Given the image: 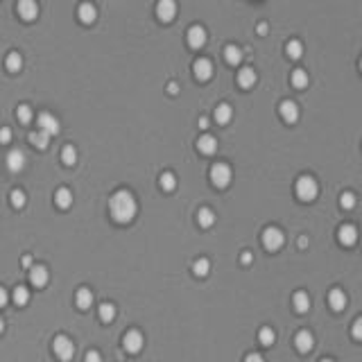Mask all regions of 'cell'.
<instances>
[{"instance_id":"obj_1","label":"cell","mask_w":362,"mask_h":362,"mask_svg":"<svg viewBox=\"0 0 362 362\" xmlns=\"http://www.w3.org/2000/svg\"><path fill=\"white\" fill-rule=\"evenodd\" d=\"M136 199H134L132 192L127 190H118L113 197L109 199V213L113 217L118 224H127V222H132L134 217H136Z\"/></svg>"},{"instance_id":"obj_2","label":"cell","mask_w":362,"mask_h":362,"mask_svg":"<svg viewBox=\"0 0 362 362\" xmlns=\"http://www.w3.org/2000/svg\"><path fill=\"white\" fill-rule=\"evenodd\" d=\"M317 192H319V186H317V181L312 179V177H308V175L299 177V181H297V197L299 199L312 202L317 197Z\"/></svg>"},{"instance_id":"obj_3","label":"cell","mask_w":362,"mask_h":362,"mask_svg":"<svg viewBox=\"0 0 362 362\" xmlns=\"http://www.w3.org/2000/svg\"><path fill=\"white\" fill-rule=\"evenodd\" d=\"M283 243H286V235H283L281 229H276V226H269V229H265L263 233V245L267 252H278V249L283 247Z\"/></svg>"},{"instance_id":"obj_4","label":"cell","mask_w":362,"mask_h":362,"mask_svg":"<svg viewBox=\"0 0 362 362\" xmlns=\"http://www.w3.org/2000/svg\"><path fill=\"white\" fill-rule=\"evenodd\" d=\"M52 349H55L57 358L64 360V362H68L72 355H75V344H72L68 337H64V335L55 337V342H52Z\"/></svg>"},{"instance_id":"obj_5","label":"cell","mask_w":362,"mask_h":362,"mask_svg":"<svg viewBox=\"0 0 362 362\" xmlns=\"http://www.w3.org/2000/svg\"><path fill=\"white\" fill-rule=\"evenodd\" d=\"M211 181L215 183L217 188H226L231 183V168L226 163H215L211 168Z\"/></svg>"},{"instance_id":"obj_6","label":"cell","mask_w":362,"mask_h":362,"mask_svg":"<svg viewBox=\"0 0 362 362\" xmlns=\"http://www.w3.org/2000/svg\"><path fill=\"white\" fill-rule=\"evenodd\" d=\"M36 125H38V132L48 134V136H55V134H59V120H57L52 113H48V111L38 113Z\"/></svg>"},{"instance_id":"obj_7","label":"cell","mask_w":362,"mask_h":362,"mask_svg":"<svg viewBox=\"0 0 362 362\" xmlns=\"http://www.w3.org/2000/svg\"><path fill=\"white\" fill-rule=\"evenodd\" d=\"M156 14L163 23H170L177 16V3L175 0H158L156 5Z\"/></svg>"},{"instance_id":"obj_8","label":"cell","mask_w":362,"mask_h":362,"mask_svg":"<svg viewBox=\"0 0 362 362\" xmlns=\"http://www.w3.org/2000/svg\"><path fill=\"white\" fill-rule=\"evenodd\" d=\"M186 36H188V46L195 48V50H199V48L206 46V30L202 25H192Z\"/></svg>"},{"instance_id":"obj_9","label":"cell","mask_w":362,"mask_h":362,"mask_svg":"<svg viewBox=\"0 0 362 362\" xmlns=\"http://www.w3.org/2000/svg\"><path fill=\"white\" fill-rule=\"evenodd\" d=\"M18 16H21L23 21H34L38 16L36 0H18Z\"/></svg>"},{"instance_id":"obj_10","label":"cell","mask_w":362,"mask_h":362,"mask_svg":"<svg viewBox=\"0 0 362 362\" xmlns=\"http://www.w3.org/2000/svg\"><path fill=\"white\" fill-rule=\"evenodd\" d=\"M123 346L129 351V353H138L143 349V335L138 331H129L123 340Z\"/></svg>"},{"instance_id":"obj_11","label":"cell","mask_w":362,"mask_h":362,"mask_svg":"<svg viewBox=\"0 0 362 362\" xmlns=\"http://www.w3.org/2000/svg\"><path fill=\"white\" fill-rule=\"evenodd\" d=\"M294 344H297V349L301 351V353H308V351H312V346H315V337H312L310 331H299L297 337H294Z\"/></svg>"},{"instance_id":"obj_12","label":"cell","mask_w":362,"mask_h":362,"mask_svg":"<svg viewBox=\"0 0 362 362\" xmlns=\"http://www.w3.org/2000/svg\"><path fill=\"white\" fill-rule=\"evenodd\" d=\"M192 70H195V77L199 82H206L213 77V64H211L209 59H197L195 66H192Z\"/></svg>"},{"instance_id":"obj_13","label":"cell","mask_w":362,"mask_h":362,"mask_svg":"<svg viewBox=\"0 0 362 362\" xmlns=\"http://www.w3.org/2000/svg\"><path fill=\"white\" fill-rule=\"evenodd\" d=\"M48 269L43 267V265H34V267L30 269V281L34 288H46L48 286Z\"/></svg>"},{"instance_id":"obj_14","label":"cell","mask_w":362,"mask_h":362,"mask_svg":"<svg viewBox=\"0 0 362 362\" xmlns=\"http://www.w3.org/2000/svg\"><path fill=\"white\" fill-rule=\"evenodd\" d=\"M7 168L12 172H21L23 168H25V154H23L21 149H12V152L7 154Z\"/></svg>"},{"instance_id":"obj_15","label":"cell","mask_w":362,"mask_h":362,"mask_svg":"<svg viewBox=\"0 0 362 362\" xmlns=\"http://www.w3.org/2000/svg\"><path fill=\"white\" fill-rule=\"evenodd\" d=\"M77 16H79L82 23L91 25V23L98 18V9H95V5H91V3H82L79 9H77Z\"/></svg>"},{"instance_id":"obj_16","label":"cell","mask_w":362,"mask_h":362,"mask_svg":"<svg viewBox=\"0 0 362 362\" xmlns=\"http://www.w3.org/2000/svg\"><path fill=\"white\" fill-rule=\"evenodd\" d=\"M278 111H281V115H283V120H286V123H297V120H299V107L292 102V100L281 102Z\"/></svg>"},{"instance_id":"obj_17","label":"cell","mask_w":362,"mask_h":362,"mask_svg":"<svg viewBox=\"0 0 362 362\" xmlns=\"http://www.w3.org/2000/svg\"><path fill=\"white\" fill-rule=\"evenodd\" d=\"M328 303H331L333 310H344V306H346V294L342 292L340 288H333L331 292H328Z\"/></svg>"},{"instance_id":"obj_18","label":"cell","mask_w":362,"mask_h":362,"mask_svg":"<svg viewBox=\"0 0 362 362\" xmlns=\"http://www.w3.org/2000/svg\"><path fill=\"white\" fill-rule=\"evenodd\" d=\"M75 303L79 310H89L91 303H93V292H91L89 288H79L75 294Z\"/></svg>"},{"instance_id":"obj_19","label":"cell","mask_w":362,"mask_h":362,"mask_svg":"<svg viewBox=\"0 0 362 362\" xmlns=\"http://www.w3.org/2000/svg\"><path fill=\"white\" fill-rule=\"evenodd\" d=\"M355 240H358V231H355V226L351 224H344L340 229V243L346 245V247H353Z\"/></svg>"},{"instance_id":"obj_20","label":"cell","mask_w":362,"mask_h":362,"mask_svg":"<svg viewBox=\"0 0 362 362\" xmlns=\"http://www.w3.org/2000/svg\"><path fill=\"white\" fill-rule=\"evenodd\" d=\"M197 149H199L202 154H213L217 149V141L211 134H204V136H199V141H197Z\"/></svg>"},{"instance_id":"obj_21","label":"cell","mask_w":362,"mask_h":362,"mask_svg":"<svg viewBox=\"0 0 362 362\" xmlns=\"http://www.w3.org/2000/svg\"><path fill=\"white\" fill-rule=\"evenodd\" d=\"M292 306H294V310L303 315V312H308V308H310V297L299 290V292L294 294V299H292Z\"/></svg>"},{"instance_id":"obj_22","label":"cell","mask_w":362,"mask_h":362,"mask_svg":"<svg viewBox=\"0 0 362 362\" xmlns=\"http://www.w3.org/2000/svg\"><path fill=\"white\" fill-rule=\"evenodd\" d=\"M55 204L59 206V209H68L72 204V192L68 188H59V190L55 192Z\"/></svg>"},{"instance_id":"obj_23","label":"cell","mask_w":362,"mask_h":362,"mask_svg":"<svg viewBox=\"0 0 362 362\" xmlns=\"http://www.w3.org/2000/svg\"><path fill=\"white\" fill-rule=\"evenodd\" d=\"M238 84L243 86V89H249V86L256 84V72L254 68H243L238 72Z\"/></svg>"},{"instance_id":"obj_24","label":"cell","mask_w":362,"mask_h":362,"mask_svg":"<svg viewBox=\"0 0 362 362\" xmlns=\"http://www.w3.org/2000/svg\"><path fill=\"white\" fill-rule=\"evenodd\" d=\"M231 118H233V109H231L229 104H220V107L215 109V120H217L220 125L231 123Z\"/></svg>"},{"instance_id":"obj_25","label":"cell","mask_w":362,"mask_h":362,"mask_svg":"<svg viewBox=\"0 0 362 362\" xmlns=\"http://www.w3.org/2000/svg\"><path fill=\"white\" fill-rule=\"evenodd\" d=\"M224 57H226V61H229L231 66H238L240 61H243V50H240L238 46H226Z\"/></svg>"},{"instance_id":"obj_26","label":"cell","mask_w":362,"mask_h":362,"mask_svg":"<svg viewBox=\"0 0 362 362\" xmlns=\"http://www.w3.org/2000/svg\"><path fill=\"white\" fill-rule=\"evenodd\" d=\"M197 222H199V226H204V229H211L215 222V213L211 209H199V213H197Z\"/></svg>"},{"instance_id":"obj_27","label":"cell","mask_w":362,"mask_h":362,"mask_svg":"<svg viewBox=\"0 0 362 362\" xmlns=\"http://www.w3.org/2000/svg\"><path fill=\"white\" fill-rule=\"evenodd\" d=\"M5 66H7L9 72H18L23 68V57L18 55V52H9L7 55V61H5Z\"/></svg>"},{"instance_id":"obj_28","label":"cell","mask_w":362,"mask_h":362,"mask_svg":"<svg viewBox=\"0 0 362 362\" xmlns=\"http://www.w3.org/2000/svg\"><path fill=\"white\" fill-rule=\"evenodd\" d=\"M12 294H14V303H16V306H27V301H30V290L23 286H18Z\"/></svg>"},{"instance_id":"obj_29","label":"cell","mask_w":362,"mask_h":362,"mask_svg":"<svg viewBox=\"0 0 362 362\" xmlns=\"http://www.w3.org/2000/svg\"><path fill=\"white\" fill-rule=\"evenodd\" d=\"M258 340H260V344H263V346H272L274 340H276V333H274L269 326H265V328H260Z\"/></svg>"},{"instance_id":"obj_30","label":"cell","mask_w":362,"mask_h":362,"mask_svg":"<svg viewBox=\"0 0 362 362\" xmlns=\"http://www.w3.org/2000/svg\"><path fill=\"white\" fill-rule=\"evenodd\" d=\"M292 86H297V89H303V86H308V72L303 70V68H297L292 72Z\"/></svg>"},{"instance_id":"obj_31","label":"cell","mask_w":362,"mask_h":362,"mask_svg":"<svg viewBox=\"0 0 362 362\" xmlns=\"http://www.w3.org/2000/svg\"><path fill=\"white\" fill-rule=\"evenodd\" d=\"M158 183H161V188H163V190L172 192V190L177 188V177L172 175V172H163V175H161V179H158Z\"/></svg>"},{"instance_id":"obj_32","label":"cell","mask_w":362,"mask_h":362,"mask_svg":"<svg viewBox=\"0 0 362 362\" xmlns=\"http://www.w3.org/2000/svg\"><path fill=\"white\" fill-rule=\"evenodd\" d=\"M61 161H64L66 166H75L77 163V149L72 147V145H66V147L61 149Z\"/></svg>"},{"instance_id":"obj_33","label":"cell","mask_w":362,"mask_h":362,"mask_svg":"<svg viewBox=\"0 0 362 362\" xmlns=\"http://www.w3.org/2000/svg\"><path fill=\"white\" fill-rule=\"evenodd\" d=\"M100 319L102 321H113L115 319V306L113 303H102V306H100Z\"/></svg>"},{"instance_id":"obj_34","label":"cell","mask_w":362,"mask_h":362,"mask_svg":"<svg viewBox=\"0 0 362 362\" xmlns=\"http://www.w3.org/2000/svg\"><path fill=\"white\" fill-rule=\"evenodd\" d=\"M30 141H32V145H36L38 149H46L48 143H50V136H48V134H43V132H34L30 136Z\"/></svg>"},{"instance_id":"obj_35","label":"cell","mask_w":362,"mask_h":362,"mask_svg":"<svg viewBox=\"0 0 362 362\" xmlns=\"http://www.w3.org/2000/svg\"><path fill=\"white\" fill-rule=\"evenodd\" d=\"M192 272L197 274V276H206V274L211 272V263L206 258H199L195 260V265H192Z\"/></svg>"},{"instance_id":"obj_36","label":"cell","mask_w":362,"mask_h":362,"mask_svg":"<svg viewBox=\"0 0 362 362\" xmlns=\"http://www.w3.org/2000/svg\"><path fill=\"white\" fill-rule=\"evenodd\" d=\"M286 50H288V55L292 57V59H299V57L303 55V46H301V41H290L288 46H286Z\"/></svg>"},{"instance_id":"obj_37","label":"cell","mask_w":362,"mask_h":362,"mask_svg":"<svg viewBox=\"0 0 362 362\" xmlns=\"http://www.w3.org/2000/svg\"><path fill=\"white\" fill-rule=\"evenodd\" d=\"M16 118L21 120L23 125H27L32 120V107L30 104H21V107H18V111H16Z\"/></svg>"},{"instance_id":"obj_38","label":"cell","mask_w":362,"mask_h":362,"mask_svg":"<svg viewBox=\"0 0 362 362\" xmlns=\"http://www.w3.org/2000/svg\"><path fill=\"white\" fill-rule=\"evenodd\" d=\"M12 206H14V209H23V206H25V192H23V190H14L12 192Z\"/></svg>"},{"instance_id":"obj_39","label":"cell","mask_w":362,"mask_h":362,"mask_svg":"<svg viewBox=\"0 0 362 362\" xmlns=\"http://www.w3.org/2000/svg\"><path fill=\"white\" fill-rule=\"evenodd\" d=\"M340 204L344 206V209H353V206H355V195H351V192H344V195L340 197Z\"/></svg>"},{"instance_id":"obj_40","label":"cell","mask_w":362,"mask_h":362,"mask_svg":"<svg viewBox=\"0 0 362 362\" xmlns=\"http://www.w3.org/2000/svg\"><path fill=\"white\" fill-rule=\"evenodd\" d=\"M9 141H12V129H9V127H3V129H0V143H9Z\"/></svg>"},{"instance_id":"obj_41","label":"cell","mask_w":362,"mask_h":362,"mask_svg":"<svg viewBox=\"0 0 362 362\" xmlns=\"http://www.w3.org/2000/svg\"><path fill=\"white\" fill-rule=\"evenodd\" d=\"M86 362H102V358H100L98 351H89L86 353Z\"/></svg>"},{"instance_id":"obj_42","label":"cell","mask_w":362,"mask_h":362,"mask_svg":"<svg viewBox=\"0 0 362 362\" xmlns=\"http://www.w3.org/2000/svg\"><path fill=\"white\" fill-rule=\"evenodd\" d=\"M353 337L355 340H360L362 337V321L360 319H355V324H353Z\"/></svg>"},{"instance_id":"obj_43","label":"cell","mask_w":362,"mask_h":362,"mask_svg":"<svg viewBox=\"0 0 362 362\" xmlns=\"http://www.w3.org/2000/svg\"><path fill=\"white\" fill-rule=\"evenodd\" d=\"M7 301H9L7 290H5V288H0V308H3V306H7Z\"/></svg>"},{"instance_id":"obj_44","label":"cell","mask_w":362,"mask_h":362,"mask_svg":"<svg viewBox=\"0 0 362 362\" xmlns=\"http://www.w3.org/2000/svg\"><path fill=\"white\" fill-rule=\"evenodd\" d=\"M245 362H265V360H263V355H260V353H249Z\"/></svg>"},{"instance_id":"obj_45","label":"cell","mask_w":362,"mask_h":362,"mask_svg":"<svg viewBox=\"0 0 362 362\" xmlns=\"http://www.w3.org/2000/svg\"><path fill=\"white\" fill-rule=\"evenodd\" d=\"M240 260H243V265H249V263H252V254H249V252H243Z\"/></svg>"},{"instance_id":"obj_46","label":"cell","mask_w":362,"mask_h":362,"mask_svg":"<svg viewBox=\"0 0 362 362\" xmlns=\"http://www.w3.org/2000/svg\"><path fill=\"white\" fill-rule=\"evenodd\" d=\"M168 91H170V93L175 95V93H179V86H177L175 82H170V84H168Z\"/></svg>"},{"instance_id":"obj_47","label":"cell","mask_w":362,"mask_h":362,"mask_svg":"<svg viewBox=\"0 0 362 362\" xmlns=\"http://www.w3.org/2000/svg\"><path fill=\"white\" fill-rule=\"evenodd\" d=\"M23 265H25V267H32V258H30V256H25V258H23Z\"/></svg>"},{"instance_id":"obj_48","label":"cell","mask_w":362,"mask_h":362,"mask_svg":"<svg viewBox=\"0 0 362 362\" xmlns=\"http://www.w3.org/2000/svg\"><path fill=\"white\" fill-rule=\"evenodd\" d=\"M199 127L206 129V127H209V120H206V118H199Z\"/></svg>"},{"instance_id":"obj_49","label":"cell","mask_w":362,"mask_h":362,"mask_svg":"<svg viewBox=\"0 0 362 362\" xmlns=\"http://www.w3.org/2000/svg\"><path fill=\"white\" fill-rule=\"evenodd\" d=\"M258 32H260V34H265V32H267V25H265V23H260V25H258Z\"/></svg>"},{"instance_id":"obj_50","label":"cell","mask_w":362,"mask_h":362,"mask_svg":"<svg viewBox=\"0 0 362 362\" xmlns=\"http://www.w3.org/2000/svg\"><path fill=\"white\" fill-rule=\"evenodd\" d=\"M3 331H5V321L0 319V335H3Z\"/></svg>"},{"instance_id":"obj_51","label":"cell","mask_w":362,"mask_h":362,"mask_svg":"<svg viewBox=\"0 0 362 362\" xmlns=\"http://www.w3.org/2000/svg\"><path fill=\"white\" fill-rule=\"evenodd\" d=\"M321 362H333V360H321Z\"/></svg>"}]
</instances>
